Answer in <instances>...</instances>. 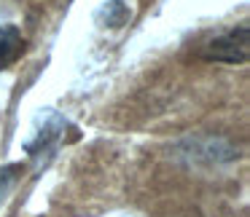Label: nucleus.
<instances>
[{
    "mask_svg": "<svg viewBox=\"0 0 250 217\" xmlns=\"http://www.w3.org/2000/svg\"><path fill=\"white\" fill-rule=\"evenodd\" d=\"M17 172H22V166H6V169H0V199H3V196L8 193V188L14 185Z\"/></svg>",
    "mask_w": 250,
    "mask_h": 217,
    "instance_id": "3",
    "label": "nucleus"
},
{
    "mask_svg": "<svg viewBox=\"0 0 250 217\" xmlns=\"http://www.w3.org/2000/svg\"><path fill=\"white\" fill-rule=\"evenodd\" d=\"M202 56L210 62H223V65H245L250 56V27L239 24V27H231L229 33L212 38L202 49Z\"/></svg>",
    "mask_w": 250,
    "mask_h": 217,
    "instance_id": "1",
    "label": "nucleus"
},
{
    "mask_svg": "<svg viewBox=\"0 0 250 217\" xmlns=\"http://www.w3.org/2000/svg\"><path fill=\"white\" fill-rule=\"evenodd\" d=\"M24 51V38L19 33V27L14 24H3L0 27V70L11 67L14 62L22 56Z\"/></svg>",
    "mask_w": 250,
    "mask_h": 217,
    "instance_id": "2",
    "label": "nucleus"
}]
</instances>
